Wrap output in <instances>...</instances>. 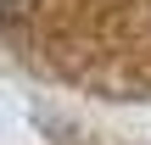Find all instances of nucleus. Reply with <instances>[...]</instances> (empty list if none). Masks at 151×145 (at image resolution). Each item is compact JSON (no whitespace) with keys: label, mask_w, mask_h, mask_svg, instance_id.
I'll use <instances>...</instances> for the list:
<instances>
[{"label":"nucleus","mask_w":151,"mask_h":145,"mask_svg":"<svg viewBox=\"0 0 151 145\" xmlns=\"http://www.w3.org/2000/svg\"><path fill=\"white\" fill-rule=\"evenodd\" d=\"M34 0H0V22H11V17H22Z\"/></svg>","instance_id":"obj_1"}]
</instances>
